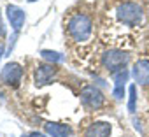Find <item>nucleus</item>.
I'll return each instance as SVG.
<instances>
[{"label":"nucleus","instance_id":"nucleus-1","mask_svg":"<svg viewBox=\"0 0 149 137\" xmlns=\"http://www.w3.org/2000/svg\"><path fill=\"white\" fill-rule=\"evenodd\" d=\"M116 27H123L126 32L132 28H137L144 23V9L135 0H123L114 6L111 11Z\"/></svg>","mask_w":149,"mask_h":137},{"label":"nucleus","instance_id":"nucleus-2","mask_svg":"<svg viewBox=\"0 0 149 137\" xmlns=\"http://www.w3.org/2000/svg\"><path fill=\"white\" fill-rule=\"evenodd\" d=\"M65 32H67L68 39L74 41V42L83 44V42L90 41V37L93 34V20H91V16L86 14V13H81V11L70 13L68 18L65 20Z\"/></svg>","mask_w":149,"mask_h":137},{"label":"nucleus","instance_id":"nucleus-3","mask_svg":"<svg viewBox=\"0 0 149 137\" xmlns=\"http://www.w3.org/2000/svg\"><path fill=\"white\" fill-rule=\"evenodd\" d=\"M126 63H128V55L123 49L112 48V49H107L102 55V65L111 74H116V72L123 71V68L126 67Z\"/></svg>","mask_w":149,"mask_h":137},{"label":"nucleus","instance_id":"nucleus-4","mask_svg":"<svg viewBox=\"0 0 149 137\" xmlns=\"http://www.w3.org/2000/svg\"><path fill=\"white\" fill-rule=\"evenodd\" d=\"M21 78H23V67L16 62L6 63L4 68H2V74H0L2 83L7 85V86H18L21 83Z\"/></svg>","mask_w":149,"mask_h":137},{"label":"nucleus","instance_id":"nucleus-5","mask_svg":"<svg viewBox=\"0 0 149 137\" xmlns=\"http://www.w3.org/2000/svg\"><path fill=\"white\" fill-rule=\"evenodd\" d=\"M81 102L88 109H100L105 102V97L97 86H86L81 92Z\"/></svg>","mask_w":149,"mask_h":137},{"label":"nucleus","instance_id":"nucleus-6","mask_svg":"<svg viewBox=\"0 0 149 137\" xmlns=\"http://www.w3.org/2000/svg\"><path fill=\"white\" fill-rule=\"evenodd\" d=\"M56 74V67L54 63H39L35 67V72H33V79L37 86H46L53 81Z\"/></svg>","mask_w":149,"mask_h":137},{"label":"nucleus","instance_id":"nucleus-7","mask_svg":"<svg viewBox=\"0 0 149 137\" xmlns=\"http://www.w3.org/2000/svg\"><path fill=\"white\" fill-rule=\"evenodd\" d=\"M6 13H7V20H9V23H11L13 30L18 34V32L23 28L25 20H26L25 11H23V9H19L18 6H7V7H6Z\"/></svg>","mask_w":149,"mask_h":137},{"label":"nucleus","instance_id":"nucleus-8","mask_svg":"<svg viewBox=\"0 0 149 137\" xmlns=\"http://www.w3.org/2000/svg\"><path fill=\"white\" fill-rule=\"evenodd\" d=\"M132 76L135 79V83L146 86L149 85V60H139L135 62L133 68H132Z\"/></svg>","mask_w":149,"mask_h":137},{"label":"nucleus","instance_id":"nucleus-9","mask_svg":"<svg viewBox=\"0 0 149 137\" xmlns=\"http://www.w3.org/2000/svg\"><path fill=\"white\" fill-rule=\"evenodd\" d=\"M111 132H112V125L107 123V121H95L91 123L86 132H84V137H111Z\"/></svg>","mask_w":149,"mask_h":137},{"label":"nucleus","instance_id":"nucleus-10","mask_svg":"<svg viewBox=\"0 0 149 137\" xmlns=\"http://www.w3.org/2000/svg\"><path fill=\"white\" fill-rule=\"evenodd\" d=\"M44 130H46V134L49 137H68L72 134V128L68 125H65V123H53V121L46 123Z\"/></svg>","mask_w":149,"mask_h":137},{"label":"nucleus","instance_id":"nucleus-11","mask_svg":"<svg viewBox=\"0 0 149 137\" xmlns=\"http://www.w3.org/2000/svg\"><path fill=\"white\" fill-rule=\"evenodd\" d=\"M40 56L44 58V60H47V62H53V63H60V62H63V55H60V53H56V51H40Z\"/></svg>","mask_w":149,"mask_h":137},{"label":"nucleus","instance_id":"nucleus-12","mask_svg":"<svg viewBox=\"0 0 149 137\" xmlns=\"http://www.w3.org/2000/svg\"><path fill=\"white\" fill-rule=\"evenodd\" d=\"M112 79H114V85H116V86H125V83H126V79H128V72L123 68V71L112 74Z\"/></svg>","mask_w":149,"mask_h":137},{"label":"nucleus","instance_id":"nucleus-13","mask_svg":"<svg viewBox=\"0 0 149 137\" xmlns=\"http://www.w3.org/2000/svg\"><path fill=\"white\" fill-rule=\"evenodd\" d=\"M135 102H137V86L132 85L130 86V102H128V111L135 113Z\"/></svg>","mask_w":149,"mask_h":137},{"label":"nucleus","instance_id":"nucleus-14","mask_svg":"<svg viewBox=\"0 0 149 137\" xmlns=\"http://www.w3.org/2000/svg\"><path fill=\"white\" fill-rule=\"evenodd\" d=\"M123 93H125L123 86H116V88H114V97H116V99H121V97H123Z\"/></svg>","mask_w":149,"mask_h":137},{"label":"nucleus","instance_id":"nucleus-15","mask_svg":"<svg viewBox=\"0 0 149 137\" xmlns=\"http://www.w3.org/2000/svg\"><path fill=\"white\" fill-rule=\"evenodd\" d=\"M23 137H46L44 134H39V132H30L28 135H23Z\"/></svg>","mask_w":149,"mask_h":137},{"label":"nucleus","instance_id":"nucleus-16","mask_svg":"<svg viewBox=\"0 0 149 137\" xmlns=\"http://www.w3.org/2000/svg\"><path fill=\"white\" fill-rule=\"evenodd\" d=\"M2 55H4V44L0 42V58H2Z\"/></svg>","mask_w":149,"mask_h":137},{"label":"nucleus","instance_id":"nucleus-17","mask_svg":"<svg viewBox=\"0 0 149 137\" xmlns=\"http://www.w3.org/2000/svg\"><path fill=\"white\" fill-rule=\"evenodd\" d=\"M4 34V25H2V21H0V35Z\"/></svg>","mask_w":149,"mask_h":137},{"label":"nucleus","instance_id":"nucleus-18","mask_svg":"<svg viewBox=\"0 0 149 137\" xmlns=\"http://www.w3.org/2000/svg\"><path fill=\"white\" fill-rule=\"evenodd\" d=\"M28 2H37V0H28Z\"/></svg>","mask_w":149,"mask_h":137}]
</instances>
